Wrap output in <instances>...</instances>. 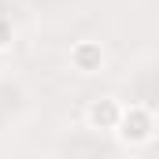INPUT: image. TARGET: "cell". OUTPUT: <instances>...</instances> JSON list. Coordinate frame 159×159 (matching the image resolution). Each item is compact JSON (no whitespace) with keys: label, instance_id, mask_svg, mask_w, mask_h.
I'll return each instance as SVG.
<instances>
[{"label":"cell","instance_id":"cell-1","mask_svg":"<svg viewBox=\"0 0 159 159\" xmlns=\"http://www.w3.org/2000/svg\"><path fill=\"white\" fill-rule=\"evenodd\" d=\"M126 148H144L156 141V111L148 104H122V115L111 129Z\"/></svg>","mask_w":159,"mask_h":159},{"label":"cell","instance_id":"cell-2","mask_svg":"<svg viewBox=\"0 0 159 159\" xmlns=\"http://www.w3.org/2000/svg\"><path fill=\"white\" fill-rule=\"evenodd\" d=\"M67 63H70V70L81 74V78H93V74H100L104 70V63H107V52H104V44L93 37H81L70 44V52H67Z\"/></svg>","mask_w":159,"mask_h":159},{"label":"cell","instance_id":"cell-3","mask_svg":"<svg viewBox=\"0 0 159 159\" xmlns=\"http://www.w3.org/2000/svg\"><path fill=\"white\" fill-rule=\"evenodd\" d=\"M119 115H122V100H115V96H96L85 107V126L96 129V133H111L115 122H119Z\"/></svg>","mask_w":159,"mask_h":159},{"label":"cell","instance_id":"cell-4","mask_svg":"<svg viewBox=\"0 0 159 159\" xmlns=\"http://www.w3.org/2000/svg\"><path fill=\"white\" fill-rule=\"evenodd\" d=\"M11 48H15V22L7 15H0V56L11 52Z\"/></svg>","mask_w":159,"mask_h":159}]
</instances>
